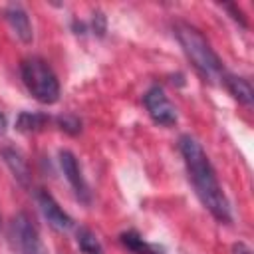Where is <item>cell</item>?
<instances>
[{"instance_id": "cell-1", "label": "cell", "mask_w": 254, "mask_h": 254, "mask_svg": "<svg viewBox=\"0 0 254 254\" xmlns=\"http://www.w3.org/2000/svg\"><path fill=\"white\" fill-rule=\"evenodd\" d=\"M179 149L189 173V181L192 183V189L198 196V200L202 202V206L218 220V222H230V204L226 194L222 192V187L216 179V173L204 153V149L200 147V143L190 137V135H183L179 139Z\"/></svg>"}, {"instance_id": "cell-2", "label": "cell", "mask_w": 254, "mask_h": 254, "mask_svg": "<svg viewBox=\"0 0 254 254\" xmlns=\"http://www.w3.org/2000/svg\"><path fill=\"white\" fill-rule=\"evenodd\" d=\"M175 36H177V40H179L185 56L192 64V67L200 73V77H204L206 81L222 79L224 67H222L220 58L216 56V52L212 50V46L208 44V40L194 26L185 24V22H179L175 26Z\"/></svg>"}, {"instance_id": "cell-3", "label": "cell", "mask_w": 254, "mask_h": 254, "mask_svg": "<svg viewBox=\"0 0 254 254\" xmlns=\"http://www.w3.org/2000/svg\"><path fill=\"white\" fill-rule=\"evenodd\" d=\"M20 73H22V81H24L26 89L40 103L50 105L60 99V81L46 60H42L38 56L26 58L20 65Z\"/></svg>"}, {"instance_id": "cell-4", "label": "cell", "mask_w": 254, "mask_h": 254, "mask_svg": "<svg viewBox=\"0 0 254 254\" xmlns=\"http://www.w3.org/2000/svg\"><path fill=\"white\" fill-rule=\"evenodd\" d=\"M6 238L12 254H48L38 224L26 212H20L10 220Z\"/></svg>"}, {"instance_id": "cell-5", "label": "cell", "mask_w": 254, "mask_h": 254, "mask_svg": "<svg viewBox=\"0 0 254 254\" xmlns=\"http://www.w3.org/2000/svg\"><path fill=\"white\" fill-rule=\"evenodd\" d=\"M143 103L155 123H159L163 127H171L177 123V109L165 95L163 87L153 85L151 89H147V93L143 95Z\"/></svg>"}, {"instance_id": "cell-6", "label": "cell", "mask_w": 254, "mask_h": 254, "mask_svg": "<svg viewBox=\"0 0 254 254\" xmlns=\"http://www.w3.org/2000/svg\"><path fill=\"white\" fill-rule=\"evenodd\" d=\"M36 200H38V206H40V210H42V214L50 226H54L56 230H69L73 226L71 216L58 204V200L48 190L40 189L36 192Z\"/></svg>"}, {"instance_id": "cell-7", "label": "cell", "mask_w": 254, "mask_h": 254, "mask_svg": "<svg viewBox=\"0 0 254 254\" xmlns=\"http://www.w3.org/2000/svg\"><path fill=\"white\" fill-rule=\"evenodd\" d=\"M60 167H62L64 177L67 179L69 187L77 194V198L83 200V202H89V187H87V183L81 175L79 163H77V159L71 151H60Z\"/></svg>"}, {"instance_id": "cell-8", "label": "cell", "mask_w": 254, "mask_h": 254, "mask_svg": "<svg viewBox=\"0 0 254 254\" xmlns=\"http://www.w3.org/2000/svg\"><path fill=\"white\" fill-rule=\"evenodd\" d=\"M4 18L6 22L10 24L12 32L24 42V44H30L32 38H34V32H32V24H30V18L26 14V10L18 4H10L6 10H4Z\"/></svg>"}, {"instance_id": "cell-9", "label": "cell", "mask_w": 254, "mask_h": 254, "mask_svg": "<svg viewBox=\"0 0 254 254\" xmlns=\"http://www.w3.org/2000/svg\"><path fill=\"white\" fill-rule=\"evenodd\" d=\"M222 81L226 85V89L230 91V95L242 103V105H252V97H254V91H252V85L248 79L244 77H238V75H230V73H224L222 75Z\"/></svg>"}, {"instance_id": "cell-10", "label": "cell", "mask_w": 254, "mask_h": 254, "mask_svg": "<svg viewBox=\"0 0 254 254\" xmlns=\"http://www.w3.org/2000/svg\"><path fill=\"white\" fill-rule=\"evenodd\" d=\"M2 159L8 165V169L12 171V175L16 177L18 183L28 185L32 175H30V167L26 163V159L16 151V149H2Z\"/></svg>"}, {"instance_id": "cell-11", "label": "cell", "mask_w": 254, "mask_h": 254, "mask_svg": "<svg viewBox=\"0 0 254 254\" xmlns=\"http://www.w3.org/2000/svg\"><path fill=\"white\" fill-rule=\"evenodd\" d=\"M121 244H123L127 250H131L133 254H165L163 248H159L157 244L147 242L143 236H139V234L133 232V230L121 234Z\"/></svg>"}, {"instance_id": "cell-12", "label": "cell", "mask_w": 254, "mask_h": 254, "mask_svg": "<svg viewBox=\"0 0 254 254\" xmlns=\"http://www.w3.org/2000/svg\"><path fill=\"white\" fill-rule=\"evenodd\" d=\"M50 121V117L48 115H44V113H22L20 117H18V129L20 131H24V133H32V131H40V129H44L46 127V123Z\"/></svg>"}, {"instance_id": "cell-13", "label": "cell", "mask_w": 254, "mask_h": 254, "mask_svg": "<svg viewBox=\"0 0 254 254\" xmlns=\"http://www.w3.org/2000/svg\"><path fill=\"white\" fill-rule=\"evenodd\" d=\"M77 244L85 254H103V248L99 244V240L95 238V234L87 228H79L77 230Z\"/></svg>"}, {"instance_id": "cell-14", "label": "cell", "mask_w": 254, "mask_h": 254, "mask_svg": "<svg viewBox=\"0 0 254 254\" xmlns=\"http://www.w3.org/2000/svg\"><path fill=\"white\" fill-rule=\"evenodd\" d=\"M58 123H60V127L64 129V131H67V133H77L79 129H81V121L77 119V117H73V115H65V117H58Z\"/></svg>"}, {"instance_id": "cell-15", "label": "cell", "mask_w": 254, "mask_h": 254, "mask_svg": "<svg viewBox=\"0 0 254 254\" xmlns=\"http://www.w3.org/2000/svg\"><path fill=\"white\" fill-rule=\"evenodd\" d=\"M4 131H6V117L0 113V135H4Z\"/></svg>"}]
</instances>
